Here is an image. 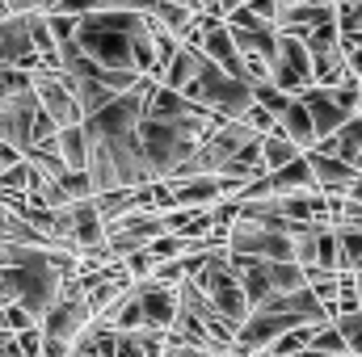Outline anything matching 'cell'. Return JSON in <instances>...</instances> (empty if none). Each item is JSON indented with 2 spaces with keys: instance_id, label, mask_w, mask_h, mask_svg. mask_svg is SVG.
I'll use <instances>...</instances> for the list:
<instances>
[{
  "instance_id": "1",
  "label": "cell",
  "mask_w": 362,
  "mask_h": 357,
  "mask_svg": "<svg viewBox=\"0 0 362 357\" xmlns=\"http://www.w3.org/2000/svg\"><path fill=\"white\" fill-rule=\"evenodd\" d=\"M144 13H131V8H105V13H85L76 17V47L97 59L101 68H127L135 72V59H131V34L139 25Z\"/></svg>"
},
{
  "instance_id": "2",
  "label": "cell",
  "mask_w": 362,
  "mask_h": 357,
  "mask_svg": "<svg viewBox=\"0 0 362 357\" xmlns=\"http://www.w3.org/2000/svg\"><path fill=\"white\" fill-rule=\"evenodd\" d=\"M185 97H189V101H198L202 109L219 114L223 122H240V118L257 105V97H253V85H249V80L228 76V72H223L215 59H206V55H202L198 76L185 85Z\"/></svg>"
},
{
  "instance_id": "3",
  "label": "cell",
  "mask_w": 362,
  "mask_h": 357,
  "mask_svg": "<svg viewBox=\"0 0 362 357\" xmlns=\"http://www.w3.org/2000/svg\"><path fill=\"white\" fill-rule=\"evenodd\" d=\"M93 324V307H89V294H85V282L72 273V277H64V286H59V294H55V303H51V311L42 315V337H55V341H68V345H76V337L85 332Z\"/></svg>"
},
{
  "instance_id": "4",
  "label": "cell",
  "mask_w": 362,
  "mask_h": 357,
  "mask_svg": "<svg viewBox=\"0 0 362 357\" xmlns=\"http://www.w3.org/2000/svg\"><path fill=\"white\" fill-rule=\"evenodd\" d=\"M270 80L282 92H291V97H299L303 89H312V85H316L312 51H308V42H303L299 34L278 30V55H274V63H270Z\"/></svg>"
},
{
  "instance_id": "5",
  "label": "cell",
  "mask_w": 362,
  "mask_h": 357,
  "mask_svg": "<svg viewBox=\"0 0 362 357\" xmlns=\"http://www.w3.org/2000/svg\"><path fill=\"white\" fill-rule=\"evenodd\" d=\"M34 92H38V105L51 114V122L64 131V126H81L85 122V109L76 101V89L68 80V72H34Z\"/></svg>"
},
{
  "instance_id": "6",
  "label": "cell",
  "mask_w": 362,
  "mask_h": 357,
  "mask_svg": "<svg viewBox=\"0 0 362 357\" xmlns=\"http://www.w3.org/2000/svg\"><path fill=\"white\" fill-rule=\"evenodd\" d=\"M42 105H38V92H13V97H0V139L13 143L21 156L34 147V122H38Z\"/></svg>"
},
{
  "instance_id": "7",
  "label": "cell",
  "mask_w": 362,
  "mask_h": 357,
  "mask_svg": "<svg viewBox=\"0 0 362 357\" xmlns=\"http://www.w3.org/2000/svg\"><path fill=\"white\" fill-rule=\"evenodd\" d=\"M0 63L4 68H25V72H47V63L34 51L30 13H8L0 21Z\"/></svg>"
},
{
  "instance_id": "8",
  "label": "cell",
  "mask_w": 362,
  "mask_h": 357,
  "mask_svg": "<svg viewBox=\"0 0 362 357\" xmlns=\"http://www.w3.org/2000/svg\"><path fill=\"white\" fill-rule=\"evenodd\" d=\"M135 298H139L144 324L152 332H173V324H177V315H181L177 286H160L156 277H144V282H135Z\"/></svg>"
},
{
  "instance_id": "9",
  "label": "cell",
  "mask_w": 362,
  "mask_h": 357,
  "mask_svg": "<svg viewBox=\"0 0 362 357\" xmlns=\"http://www.w3.org/2000/svg\"><path fill=\"white\" fill-rule=\"evenodd\" d=\"M308 164H312L316 189H320V193H329V198H346V193H350V185L358 181V169H354L350 160L329 156V152H320V147H312V152H308Z\"/></svg>"
},
{
  "instance_id": "10",
  "label": "cell",
  "mask_w": 362,
  "mask_h": 357,
  "mask_svg": "<svg viewBox=\"0 0 362 357\" xmlns=\"http://www.w3.org/2000/svg\"><path fill=\"white\" fill-rule=\"evenodd\" d=\"M278 131L286 135V139H295L303 152H312L320 139H316V122H312V114H308V105L295 97L286 109H282V118H278Z\"/></svg>"
},
{
  "instance_id": "11",
  "label": "cell",
  "mask_w": 362,
  "mask_h": 357,
  "mask_svg": "<svg viewBox=\"0 0 362 357\" xmlns=\"http://www.w3.org/2000/svg\"><path fill=\"white\" fill-rule=\"evenodd\" d=\"M316 147H320V152H329V156H341V160H350V164L358 169V160H362V118H350L337 135L320 139Z\"/></svg>"
},
{
  "instance_id": "12",
  "label": "cell",
  "mask_w": 362,
  "mask_h": 357,
  "mask_svg": "<svg viewBox=\"0 0 362 357\" xmlns=\"http://www.w3.org/2000/svg\"><path fill=\"white\" fill-rule=\"evenodd\" d=\"M165 349H169L165 332L139 328V332H118V353L114 357H165Z\"/></svg>"
},
{
  "instance_id": "13",
  "label": "cell",
  "mask_w": 362,
  "mask_h": 357,
  "mask_svg": "<svg viewBox=\"0 0 362 357\" xmlns=\"http://www.w3.org/2000/svg\"><path fill=\"white\" fill-rule=\"evenodd\" d=\"M303 156V147L295 143V139H286L278 126H274L270 135H262V169L274 173V169H286L291 160H299Z\"/></svg>"
},
{
  "instance_id": "14",
  "label": "cell",
  "mask_w": 362,
  "mask_h": 357,
  "mask_svg": "<svg viewBox=\"0 0 362 357\" xmlns=\"http://www.w3.org/2000/svg\"><path fill=\"white\" fill-rule=\"evenodd\" d=\"M72 80V89H76V101H81V109H85V118H97L118 92L110 89L105 80H97V76H68Z\"/></svg>"
},
{
  "instance_id": "15",
  "label": "cell",
  "mask_w": 362,
  "mask_h": 357,
  "mask_svg": "<svg viewBox=\"0 0 362 357\" xmlns=\"http://www.w3.org/2000/svg\"><path fill=\"white\" fill-rule=\"evenodd\" d=\"M59 156H64V164L72 173H85L89 169V131H85V122L59 131Z\"/></svg>"
},
{
  "instance_id": "16",
  "label": "cell",
  "mask_w": 362,
  "mask_h": 357,
  "mask_svg": "<svg viewBox=\"0 0 362 357\" xmlns=\"http://www.w3.org/2000/svg\"><path fill=\"white\" fill-rule=\"evenodd\" d=\"M93 206H97V214H101L105 223H118V219H127V214L139 210V189H110V193H97Z\"/></svg>"
},
{
  "instance_id": "17",
  "label": "cell",
  "mask_w": 362,
  "mask_h": 357,
  "mask_svg": "<svg viewBox=\"0 0 362 357\" xmlns=\"http://www.w3.org/2000/svg\"><path fill=\"white\" fill-rule=\"evenodd\" d=\"M308 353L312 357H346V337L337 332V324L329 320V324H316V332H312V345H308Z\"/></svg>"
},
{
  "instance_id": "18",
  "label": "cell",
  "mask_w": 362,
  "mask_h": 357,
  "mask_svg": "<svg viewBox=\"0 0 362 357\" xmlns=\"http://www.w3.org/2000/svg\"><path fill=\"white\" fill-rule=\"evenodd\" d=\"M308 286H312V294L329 307V315H333V307H337V290H341V273H329V269H308Z\"/></svg>"
},
{
  "instance_id": "19",
  "label": "cell",
  "mask_w": 362,
  "mask_h": 357,
  "mask_svg": "<svg viewBox=\"0 0 362 357\" xmlns=\"http://www.w3.org/2000/svg\"><path fill=\"white\" fill-rule=\"evenodd\" d=\"M253 97H257V105H266V109H270L274 118H282V109H286V105L295 101L291 92H282V89H278L274 80H262V85H253Z\"/></svg>"
},
{
  "instance_id": "20",
  "label": "cell",
  "mask_w": 362,
  "mask_h": 357,
  "mask_svg": "<svg viewBox=\"0 0 362 357\" xmlns=\"http://www.w3.org/2000/svg\"><path fill=\"white\" fill-rule=\"evenodd\" d=\"M333 324H337V332L346 337V349H350L354 357H362V307L350 311V315H337Z\"/></svg>"
},
{
  "instance_id": "21",
  "label": "cell",
  "mask_w": 362,
  "mask_h": 357,
  "mask_svg": "<svg viewBox=\"0 0 362 357\" xmlns=\"http://www.w3.org/2000/svg\"><path fill=\"white\" fill-rule=\"evenodd\" d=\"M240 122H249V126H253L257 135H270L274 126H278V118H274V114L266 109V105H253V109H249V114H245Z\"/></svg>"
},
{
  "instance_id": "22",
  "label": "cell",
  "mask_w": 362,
  "mask_h": 357,
  "mask_svg": "<svg viewBox=\"0 0 362 357\" xmlns=\"http://www.w3.org/2000/svg\"><path fill=\"white\" fill-rule=\"evenodd\" d=\"M249 8H253L257 17H266V21H278V13H282V0H249Z\"/></svg>"
},
{
  "instance_id": "23",
  "label": "cell",
  "mask_w": 362,
  "mask_h": 357,
  "mask_svg": "<svg viewBox=\"0 0 362 357\" xmlns=\"http://www.w3.org/2000/svg\"><path fill=\"white\" fill-rule=\"evenodd\" d=\"M17 160H25V156H21L13 143H4V139H0V173H4V169H13Z\"/></svg>"
},
{
  "instance_id": "24",
  "label": "cell",
  "mask_w": 362,
  "mask_h": 357,
  "mask_svg": "<svg viewBox=\"0 0 362 357\" xmlns=\"http://www.w3.org/2000/svg\"><path fill=\"white\" fill-rule=\"evenodd\" d=\"M249 0H219V17H232L236 8H245Z\"/></svg>"
},
{
  "instance_id": "25",
  "label": "cell",
  "mask_w": 362,
  "mask_h": 357,
  "mask_svg": "<svg viewBox=\"0 0 362 357\" xmlns=\"http://www.w3.org/2000/svg\"><path fill=\"white\" fill-rule=\"evenodd\" d=\"M346 198H350V202H362V173H358V181L350 185V193H346Z\"/></svg>"
},
{
  "instance_id": "26",
  "label": "cell",
  "mask_w": 362,
  "mask_h": 357,
  "mask_svg": "<svg viewBox=\"0 0 362 357\" xmlns=\"http://www.w3.org/2000/svg\"><path fill=\"white\" fill-rule=\"evenodd\" d=\"M4 17H8V4H4V0H0V21H4Z\"/></svg>"
},
{
  "instance_id": "27",
  "label": "cell",
  "mask_w": 362,
  "mask_h": 357,
  "mask_svg": "<svg viewBox=\"0 0 362 357\" xmlns=\"http://www.w3.org/2000/svg\"><path fill=\"white\" fill-rule=\"evenodd\" d=\"M354 282H358V298H362V273H354Z\"/></svg>"
},
{
  "instance_id": "28",
  "label": "cell",
  "mask_w": 362,
  "mask_h": 357,
  "mask_svg": "<svg viewBox=\"0 0 362 357\" xmlns=\"http://www.w3.org/2000/svg\"><path fill=\"white\" fill-rule=\"evenodd\" d=\"M358 173H362V160H358Z\"/></svg>"
}]
</instances>
